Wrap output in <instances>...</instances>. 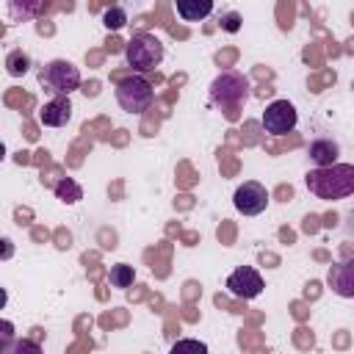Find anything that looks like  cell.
<instances>
[{
	"mask_svg": "<svg viewBox=\"0 0 354 354\" xmlns=\"http://www.w3.org/2000/svg\"><path fill=\"white\" fill-rule=\"evenodd\" d=\"M304 185L318 199H346L354 194V166L351 163H332L324 169H310L304 174Z\"/></svg>",
	"mask_w": 354,
	"mask_h": 354,
	"instance_id": "cell-1",
	"label": "cell"
},
{
	"mask_svg": "<svg viewBox=\"0 0 354 354\" xmlns=\"http://www.w3.org/2000/svg\"><path fill=\"white\" fill-rule=\"evenodd\" d=\"M207 97H210V105H216L221 111H235L249 97V80L241 72H235V69L218 72L213 77V83H210Z\"/></svg>",
	"mask_w": 354,
	"mask_h": 354,
	"instance_id": "cell-2",
	"label": "cell"
},
{
	"mask_svg": "<svg viewBox=\"0 0 354 354\" xmlns=\"http://www.w3.org/2000/svg\"><path fill=\"white\" fill-rule=\"evenodd\" d=\"M39 83L53 97H69L75 88H80V69L66 58H55L39 69Z\"/></svg>",
	"mask_w": 354,
	"mask_h": 354,
	"instance_id": "cell-3",
	"label": "cell"
},
{
	"mask_svg": "<svg viewBox=\"0 0 354 354\" xmlns=\"http://www.w3.org/2000/svg\"><path fill=\"white\" fill-rule=\"evenodd\" d=\"M124 61L138 75L152 72L163 61V41L158 36H152V33H136L124 44Z\"/></svg>",
	"mask_w": 354,
	"mask_h": 354,
	"instance_id": "cell-4",
	"label": "cell"
},
{
	"mask_svg": "<svg viewBox=\"0 0 354 354\" xmlns=\"http://www.w3.org/2000/svg\"><path fill=\"white\" fill-rule=\"evenodd\" d=\"M155 100L152 83L144 75H127L116 83V102L124 113H144Z\"/></svg>",
	"mask_w": 354,
	"mask_h": 354,
	"instance_id": "cell-5",
	"label": "cell"
},
{
	"mask_svg": "<svg viewBox=\"0 0 354 354\" xmlns=\"http://www.w3.org/2000/svg\"><path fill=\"white\" fill-rule=\"evenodd\" d=\"M296 122H299V113H296L293 102H288V100H274V102L263 111V116H260L263 130L271 133V136H285V133H290V130L296 127Z\"/></svg>",
	"mask_w": 354,
	"mask_h": 354,
	"instance_id": "cell-6",
	"label": "cell"
},
{
	"mask_svg": "<svg viewBox=\"0 0 354 354\" xmlns=\"http://www.w3.org/2000/svg\"><path fill=\"white\" fill-rule=\"evenodd\" d=\"M232 205H235V210L243 213V216H257V213H263V210L268 207V191H266L263 183L246 180L243 185L235 188Z\"/></svg>",
	"mask_w": 354,
	"mask_h": 354,
	"instance_id": "cell-7",
	"label": "cell"
},
{
	"mask_svg": "<svg viewBox=\"0 0 354 354\" xmlns=\"http://www.w3.org/2000/svg\"><path fill=\"white\" fill-rule=\"evenodd\" d=\"M263 277L257 268L252 266H238L230 277H227V290L235 296V299H257L263 293Z\"/></svg>",
	"mask_w": 354,
	"mask_h": 354,
	"instance_id": "cell-8",
	"label": "cell"
},
{
	"mask_svg": "<svg viewBox=\"0 0 354 354\" xmlns=\"http://www.w3.org/2000/svg\"><path fill=\"white\" fill-rule=\"evenodd\" d=\"M72 119V102L69 97H53L39 108V122L44 127H64Z\"/></svg>",
	"mask_w": 354,
	"mask_h": 354,
	"instance_id": "cell-9",
	"label": "cell"
},
{
	"mask_svg": "<svg viewBox=\"0 0 354 354\" xmlns=\"http://www.w3.org/2000/svg\"><path fill=\"white\" fill-rule=\"evenodd\" d=\"M326 282L337 296L351 299L354 296V260H343V263L332 266L326 274Z\"/></svg>",
	"mask_w": 354,
	"mask_h": 354,
	"instance_id": "cell-10",
	"label": "cell"
},
{
	"mask_svg": "<svg viewBox=\"0 0 354 354\" xmlns=\"http://www.w3.org/2000/svg\"><path fill=\"white\" fill-rule=\"evenodd\" d=\"M307 155H310V160L315 163V169H324V166L337 163L340 144H337V141H332V138H315V141L307 147Z\"/></svg>",
	"mask_w": 354,
	"mask_h": 354,
	"instance_id": "cell-11",
	"label": "cell"
},
{
	"mask_svg": "<svg viewBox=\"0 0 354 354\" xmlns=\"http://www.w3.org/2000/svg\"><path fill=\"white\" fill-rule=\"evenodd\" d=\"M174 8L183 22H199L213 11V3L210 0H177Z\"/></svg>",
	"mask_w": 354,
	"mask_h": 354,
	"instance_id": "cell-12",
	"label": "cell"
},
{
	"mask_svg": "<svg viewBox=\"0 0 354 354\" xmlns=\"http://www.w3.org/2000/svg\"><path fill=\"white\" fill-rule=\"evenodd\" d=\"M53 191H55V199H61V202H66V205H75V202L83 199V188H80V183L72 180V177H61V180L53 185Z\"/></svg>",
	"mask_w": 354,
	"mask_h": 354,
	"instance_id": "cell-13",
	"label": "cell"
},
{
	"mask_svg": "<svg viewBox=\"0 0 354 354\" xmlns=\"http://www.w3.org/2000/svg\"><path fill=\"white\" fill-rule=\"evenodd\" d=\"M108 279H111V285H113V288L127 290V288L136 282V271H133V266H127V263H116V266H111Z\"/></svg>",
	"mask_w": 354,
	"mask_h": 354,
	"instance_id": "cell-14",
	"label": "cell"
},
{
	"mask_svg": "<svg viewBox=\"0 0 354 354\" xmlns=\"http://www.w3.org/2000/svg\"><path fill=\"white\" fill-rule=\"evenodd\" d=\"M28 69H30V58H28V53H22V50H11V53L6 55V72H8L11 77H22Z\"/></svg>",
	"mask_w": 354,
	"mask_h": 354,
	"instance_id": "cell-15",
	"label": "cell"
},
{
	"mask_svg": "<svg viewBox=\"0 0 354 354\" xmlns=\"http://www.w3.org/2000/svg\"><path fill=\"white\" fill-rule=\"evenodd\" d=\"M102 25H105L108 30H119V28H124V25H127V11H124L122 6H111V8H105V11H102Z\"/></svg>",
	"mask_w": 354,
	"mask_h": 354,
	"instance_id": "cell-16",
	"label": "cell"
},
{
	"mask_svg": "<svg viewBox=\"0 0 354 354\" xmlns=\"http://www.w3.org/2000/svg\"><path fill=\"white\" fill-rule=\"evenodd\" d=\"M0 354H41V346L36 340H28V337H14Z\"/></svg>",
	"mask_w": 354,
	"mask_h": 354,
	"instance_id": "cell-17",
	"label": "cell"
},
{
	"mask_svg": "<svg viewBox=\"0 0 354 354\" xmlns=\"http://www.w3.org/2000/svg\"><path fill=\"white\" fill-rule=\"evenodd\" d=\"M169 354H207V346H205L202 340L183 337V340H177V343L169 348Z\"/></svg>",
	"mask_w": 354,
	"mask_h": 354,
	"instance_id": "cell-18",
	"label": "cell"
},
{
	"mask_svg": "<svg viewBox=\"0 0 354 354\" xmlns=\"http://www.w3.org/2000/svg\"><path fill=\"white\" fill-rule=\"evenodd\" d=\"M221 28H224L227 33H238V28H241V14H238V11H224V14H221Z\"/></svg>",
	"mask_w": 354,
	"mask_h": 354,
	"instance_id": "cell-19",
	"label": "cell"
},
{
	"mask_svg": "<svg viewBox=\"0 0 354 354\" xmlns=\"http://www.w3.org/2000/svg\"><path fill=\"white\" fill-rule=\"evenodd\" d=\"M14 337H17V335H14V324L6 321V318H0V351H3Z\"/></svg>",
	"mask_w": 354,
	"mask_h": 354,
	"instance_id": "cell-20",
	"label": "cell"
},
{
	"mask_svg": "<svg viewBox=\"0 0 354 354\" xmlns=\"http://www.w3.org/2000/svg\"><path fill=\"white\" fill-rule=\"evenodd\" d=\"M14 257V243L11 238H0V260H11Z\"/></svg>",
	"mask_w": 354,
	"mask_h": 354,
	"instance_id": "cell-21",
	"label": "cell"
},
{
	"mask_svg": "<svg viewBox=\"0 0 354 354\" xmlns=\"http://www.w3.org/2000/svg\"><path fill=\"white\" fill-rule=\"evenodd\" d=\"M6 301H8V293H6V288H0V310L6 307Z\"/></svg>",
	"mask_w": 354,
	"mask_h": 354,
	"instance_id": "cell-22",
	"label": "cell"
},
{
	"mask_svg": "<svg viewBox=\"0 0 354 354\" xmlns=\"http://www.w3.org/2000/svg\"><path fill=\"white\" fill-rule=\"evenodd\" d=\"M3 158H6V144L0 141V163H3Z\"/></svg>",
	"mask_w": 354,
	"mask_h": 354,
	"instance_id": "cell-23",
	"label": "cell"
}]
</instances>
